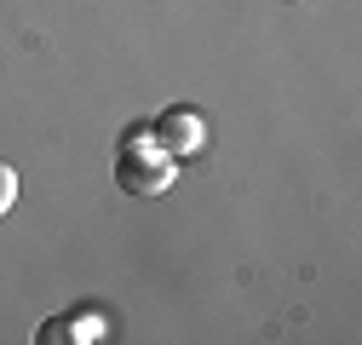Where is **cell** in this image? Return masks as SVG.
<instances>
[{"mask_svg":"<svg viewBox=\"0 0 362 345\" xmlns=\"http://www.w3.org/2000/svg\"><path fill=\"white\" fill-rule=\"evenodd\" d=\"M178 179V161L150 139V133H127L121 156H115V185L127 196H167Z\"/></svg>","mask_w":362,"mask_h":345,"instance_id":"6da1fadb","label":"cell"},{"mask_svg":"<svg viewBox=\"0 0 362 345\" xmlns=\"http://www.w3.org/2000/svg\"><path fill=\"white\" fill-rule=\"evenodd\" d=\"M150 139H156L173 161H185V156H202V150H207V121H202L190 104H167V110L156 115V127H150Z\"/></svg>","mask_w":362,"mask_h":345,"instance_id":"7a4b0ae2","label":"cell"},{"mask_svg":"<svg viewBox=\"0 0 362 345\" xmlns=\"http://www.w3.org/2000/svg\"><path fill=\"white\" fill-rule=\"evenodd\" d=\"M12 207H18V172H12L6 161H0V219H6Z\"/></svg>","mask_w":362,"mask_h":345,"instance_id":"3957f363","label":"cell"}]
</instances>
